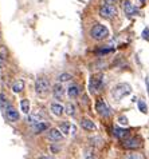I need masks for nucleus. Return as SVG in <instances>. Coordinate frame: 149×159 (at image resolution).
<instances>
[{
  "label": "nucleus",
  "mask_w": 149,
  "mask_h": 159,
  "mask_svg": "<svg viewBox=\"0 0 149 159\" xmlns=\"http://www.w3.org/2000/svg\"><path fill=\"white\" fill-rule=\"evenodd\" d=\"M90 36L94 40H103L109 36V30L102 24H95L90 31Z\"/></svg>",
  "instance_id": "nucleus-1"
},
{
  "label": "nucleus",
  "mask_w": 149,
  "mask_h": 159,
  "mask_svg": "<svg viewBox=\"0 0 149 159\" xmlns=\"http://www.w3.org/2000/svg\"><path fill=\"white\" fill-rule=\"evenodd\" d=\"M130 92H132V87L129 84H126V83H121V84H117L114 87V90H113V96H114V99L120 100L122 98H125V96H128Z\"/></svg>",
  "instance_id": "nucleus-2"
},
{
  "label": "nucleus",
  "mask_w": 149,
  "mask_h": 159,
  "mask_svg": "<svg viewBox=\"0 0 149 159\" xmlns=\"http://www.w3.org/2000/svg\"><path fill=\"white\" fill-rule=\"evenodd\" d=\"M99 15L103 19H113L117 16V8L113 4H102L99 8Z\"/></svg>",
  "instance_id": "nucleus-3"
},
{
  "label": "nucleus",
  "mask_w": 149,
  "mask_h": 159,
  "mask_svg": "<svg viewBox=\"0 0 149 159\" xmlns=\"http://www.w3.org/2000/svg\"><path fill=\"white\" fill-rule=\"evenodd\" d=\"M35 90H36L38 94H46L47 91L50 90V82L47 78H38L36 82H35Z\"/></svg>",
  "instance_id": "nucleus-4"
},
{
  "label": "nucleus",
  "mask_w": 149,
  "mask_h": 159,
  "mask_svg": "<svg viewBox=\"0 0 149 159\" xmlns=\"http://www.w3.org/2000/svg\"><path fill=\"white\" fill-rule=\"evenodd\" d=\"M103 86V78H102V75H97V76H93L90 79V84H89V88H90V91L93 92H97L98 90H101Z\"/></svg>",
  "instance_id": "nucleus-5"
},
{
  "label": "nucleus",
  "mask_w": 149,
  "mask_h": 159,
  "mask_svg": "<svg viewBox=\"0 0 149 159\" xmlns=\"http://www.w3.org/2000/svg\"><path fill=\"white\" fill-rule=\"evenodd\" d=\"M95 110H97V112L101 116H110V108L108 107V104L105 103L102 99L97 100V104H95Z\"/></svg>",
  "instance_id": "nucleus-6"
},
{
  "label": "nucleus",
  "mask_w": 149,
  "mask_h": 159,
  "mask_svg": "<svg viewBox=\"0 0 149 159\" xmlns=\"http://www.w3.org/2000/svg\"><path fill=\"white\" fill-rule=\"evenodd\" d=\"M122 146L128 150H134L141 146V140L138 138H136V136H133V138H126V139H124V142H122Z\"/></svg>",
  "instance_id": "nucleus-7"
},
{
  "label": "nucleus",
  "mask_w": 149,
  "mask_h": 159,
  "mask_svg": "<svg viewBox=\"0 0 149 159\" xmlns=\"http://www.w3.org/2000/svg\"><path fill=\"white\" fill-rule=\"evenodd\" d=\"M47 138H49L51 142H59V140L63 139V132L56 130V129H50L47 132Z\"/></svg>",
  "instance_id": "nucleus-8"
},
{
  "label": "nucleus",
  "mask_w": 149,
  "mask_h": 159,
  "mask_svg": "<svg viewBox=\"0 0 149 159\" xmlns=\"http://www.w3.org/2000/svg\"><path fill=\"white\" fill-rule=\"evenodd\" d=\"M122 6H124V11H125V14L128 15L129 17H130V16H134V15H138V10L133 6L132 3L129 2V0H125Z\"/></svg>",
  "instance_id": "nucleus-9"
},
{
  "label": "nucleus",
  "mask_w": 149,
  "mask_h": 159,
  "mask_svg": "<svg viewBox=\"0 0 149 159\" xmlns=\"http://www.w3.org/2000/svg\"><path fill=\"white\" fill-rule=\"evenodd\" d=\"M6 116L10 122H17L19 120V112H17L14 107H11V106L6 107Z\"/></svg>",
  "instance_id": "nucleus-10"
},
{
  "label": "nucleus",
  "mask_w": 149,
  "mask_h": 159,
  "mask_svg": "<svg viewBox=\"0 0 149 159\" xmlns=\"http://www.w3.org/2000/svg\"><path fill=\"white\" fill-rule=\"evenodd\" d=\"M52 95H54L55 99H62L65 95V88L62 86V83H56V84L52 87Z\"/></svg>",
  "instance_id": "nucleus-11"
},
{
  "label": "nucleus",
  "mask_w": 149,
  "mask_h": 159,
  "mask_svg": "<svg viewBox=\"0 0 149 159\" xmlns=\"http://www.w3.org/2000/svg\"><path fill=\"white\" fill-rule=\"evenodd\" d=\"M113 134H114V136L118 139H126L129 136V131L125 129H120V127H114V129H113Z\"/></svg>",
  "instance_id": "nucleus-12"
},
{
  "label": "nucleus",
  "mask_w": 149,
  "mask_h": 159,
  "mask_svg": "<svg viewBox=\"0 0 149 159\" xmlns=\"http://www.w3.org/2000/svg\"><path fill=\"white\" fill-rule=\"evenodd\" d=\"M81 126H82V129L83 130H86V131H95V125L93 123V120H90V119H87V118H85V119H82L81 120Z\"/></svg>",
  "instance_id": "nucleus-13"
},
{
  "label": "nucleus",
  "mask_w": 149,
  "mask_h": 159,
  "mask_svg": "<svg viewBox=\"0 0 149 159\" xmlns=\"http://www.w3.org/2000/svg\"><path fill=\"white\" fill-rule=\"evenodd\" d=\"M49 129H50V126H49V123H46V122H39L36 125H34V127H32L34 132H43V131H47Z\"/></svg>",
  "instance_id": "nucleus-14"
},
{
  "label": "nucleus",
  "mask_w": 149,
  "mask_h": 159,
  "mask_svg": "<svg viewBox=\"0 0 149 159\" xmlns=\"http://www.w3.org/2000/svg\"><path fill=\"white\" fill-rule=\"evenodd\" d=\"M51 111H52V114L54 115H56V116H60L63 114V111H65V107L60 103H52L51 104Z\"/></svg>",
  "instance_id": "nucleus-15"
},
{
  "label": "nucleus",
  "mask_w": 149,
  "mask_h": 159,
  "mask_svg": "<svg viewBox=\"0 0 149 159\" xmlns=\"http://www.w3.org/2000/svg\"><path fill=\"white\" fill-rule=\"evenodd\" d=\"M67 95L70 96V98H77V96L79 95V87L75 86V84L70 86L67 88Z\"/></svg>",
  "instance_id": "nucleus-16"
},
{
  "label": "nucleus",
  "mask_w": 149,
  "mask_h": 159,
  "mask_svg": "<svg viewBox=\"0 0 149 159\" xmlns=\"http://www.w3.org/2000/svg\"><path fill=\"white\" fill-rule=\"evenodd\" d=\"M23 88H24V82L23 80H16L14 84H12V91L15 92V94H19V92L23 91Z\"/></svg>",
  "instance_id": "nucleus-17"
},
{
  "label": "nucleus",
  "mask_w": 149,
  "mask_h": 159,
  "mask_svg": "<svg viewBox=\"0 0 149 159\" xmlns=\"http://www.w3.org/2000/svg\"><path fill=\"white\" fill-rule=\"evenodd\" d=\"M20 108H22V111H23L24 114L30 112V102H28V99H22L20 100Z\"/></svg>",
  "instance_id": "nucleus-18"
},
{
  "label": "nucleus",
  "mask_w": 149,
  "mask_h": 159,
  "mask_svg": "<svg viewBox=\"0 0 149 159\" xmlns=\"http://www.w3.org/2000/svg\"><path fill=\"white\" fill-rule=\"evenodd\" d=\"M41 120H42L41 116H38V115H28L26 118V122L30 123V125H36V123H39Z\"/></svg>",
  "instance_id": "nucleus-19"
},
{
  "label": "nucleus",
  "mask_w": 149,
  "mask_h": 159,
  "mask_svg": "<svg viewBox=\"0 0 149 159\" xmlns=\"http://www.w3.org/2000/svg\"><path fill=\"white\" fill-rule=\"evenodd\" d=\"M71 78H73V76H71L70 74L63 72V74H60L56 79H58V82H59V83H63V82H69V80H71Z\"/></svg>",
  "instance_id": "nucleus-20"
},
{
  "label": "nucleus",
  "mask_w": 149,
  "mask_h": 159,
  "mask_svg": "<svg viewBox=\"0 0 149 159\" xmlns=\"http://www.w3.org/2000/svg\"><path fill=\"white\" fill-rule=\"evenodd\" d=\"M59 130L62 131L65 135L69 134V131H70V123H69V122H62V123L59 125Z\"/></svg>",
  "instance_id": "nucleus-21"
},
{
  "label": "nucleus",
  "mask_w": 149,
  "mask_h": 159,
  "mask_svg": "<svg viewBox=\"0 0 149 159\" xmlns=\"http://www.w3.org/2000/svg\"><path fill=\"white\" fill-rule=\"evenodd\" d=\"M65 110H66L67 115H74V114H75V106H74L73 103H67L66 107H65Z\"/></svg>",
  "instance_id": "nucleus-22"
},
{
  "label": "nucleus",
  "mask_w": 149,
  "mask_h": 159,
  "mask_svg": "<svg viewBox=\"0 0 149 159\" xmlns=\"http://www.w3.org/2000/svg\"><path fill=\"white\" fill-rule=\"evenodd\" d=\"M126 159H144V157L140 152H130L126 155Z\"/></svg>",
  "instance_id": "nucleus-23"
},
{
  "label": "nucleus",
  "mask_w": 149,
  "mask_h": 159,
  "mask_svg": "<svg viewBox=\"0 0 149 159\" xmlns=\"http://www.w3.org/2000/svg\"><path fill=\"white\" fill-rule=\"evenodd\" d=\"M138 108H140V111L144 112V114L148 112V107H147V104L144 100H138Z\"/></svg>",
  "instance_id": "nucleus-24"
},
{
  "label": "nucleus",
  "mask_w": 149,
  "mask_h": 159,
  "mask_svg": "<svg viewBox=\"0 0 149 159\" xmlns=\"http://www.w3.org/2000/svg\"><path fill=\"white\" fill-rule=\"evenodd\" d=\"M8 98L4 94H0V106H3V107H7V104H8Z\"/></svg>",
  "instance_id": "nucleus-25"
},
{
  "label": "nucleus",
  "mask_w": 149,
  "mask_h": 159,
  "mask_svg": "<svg viewBox=\"0 0 149 159\" xmlns=\"http://www.w3.org/2000/svg\"><path fill=\"white\" fill-rule=\"evenodd\" d=\"M85 159H97V157H95V154L93 151L86 150V151H85Z\"/></svg>",
  "instance_id": "nucleus-26"
},
{
  "label": "nucleus",
  "mask_w": 149,
  "mask_h": 159,
  "mask_svg": "<svg viewBox=\"0 0 149 159\" xmlns=\"http://www.w3.org/2000/svg\"><path fill=\"white\" fill-rule=\"evenodd\" d=\"M118 122H120L121 125L126 126V125H128V118H126V116H120V118H118Z\"/></svg>",
  "instance_id": "nucleus-27"
},
{
  "label": "nucleus",
  "mask_w": 149,
  "mask_h": 159,
  "mask_svg": "<svg viewBox=\"0 0 149 159\" xmlns=\"http://www.w3.org/2000/svg\"><path fill=\"white\" fill-rule=\"evenodd\" d=\"M142 38L145 39V40H149V28H145L142 31Z\"/></svg>",
  "instance_id": "nucleus-28"
},
{
  "label": "nucleus",
  "mask_w": 149,
  "mask_h": 159,
  "mask_svg": "<svg viewBox=\"0 0 149 159\" xmlns=\"http://www.w3.org/2000/svg\"><path fill=\"white\" fill-rule=\"evenodd\" d=\"M117 2L118 0H102V4H113V6H114Z\"/></svg>",
  "instance_id": "nucleus-29"
},
{
  "label": "nucleus",
  "mask_w": 149,
  "mask_h": 159,
  "mask_svg": "<svg viewBox=\"0 0 149 159\" xmlns=\"http://www.w3.org/2000/svg\"><path fill=\"white\" fill-rule=\"evenodd\" d=\"M4 60H6V56H3L2 54H0V68L3 67V64H4Z\"/></svg>",
  "instance_id": "nucleus-30"
},
{
  "label": "nucleus",
  "mask_w": 149,
  "mask_h": 159,
  "mask_svg": "<svg viewBox=\"0 0 149 159\" xmlns=\"http://www.w3.org/2000/svg\"><path fill=\"white\" fill-rule=\"evenodd\" d=\"M0 54H2L3 56H7V51H6V48L4 47H0Z\"/></svg>",
  "instance_id": "nucleus-31"
},
{
  "label": "nucleus",
  "mask_w": 149,
  "mask_h": 159,
  "mask_svg": "<svg viewBox=\"0 0 149 159\" xmlns=\"http://www.w3.org/2000/svg\"><path fill=\"white\" fill-rule=\"evenodd\" d=\"M39 159H55V158H51V157H41Z\"/></svg>",
  "instance_id": "nucleus-32"
},
{
  "label": "nucleus",
  "mask_w": 149,
  "mask_h": 159,
  "mask_svg": "<svg viewBox=\"0 0 149 159\" xmlns=\"http://www.w3.org/2000/svg\"><path fill=\"white\" fill-rule=\"evenodd\" d=\"M147 87H148V94H149V79L147 78Z\"/></svg>",
  "instance_id": "nucleus-33"
},
{
  "label": "nucleus",
  "mask_w": 149,
  "mask_h": 159,
  "mask_svg": "<svg viewBox=\"0 0 149 159\" xmlns=\"http://www.w3.org/2000/svg\"><path fill=\"white\" fill-rule=\"evenodd\" d=\"M141 3H145V0H141Z\"/></svg>",
  "instance_id": "nucleus-34"
}]
</instances>
